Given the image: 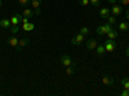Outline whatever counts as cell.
Returning a JSON list of instances; mask_svg holds the SVG:
<instances>
[{"instance_id": "6da1fadb", "label": "cell", "mask_w": 129, "mask_h": 96, "mask_svg": "<svg viewBox=\"0 0 129 96\" xmlns=\"http://www.w3.org/2000/svg\"><path fill=\"white\" fill-rule=\"evenodd\" d=\"M112 29V25H110V24H106V25H100L98 27H97V34L98 35H106L109 31Z\"/></svg>"}, {"instance_id": "7a4b0ae2", "label": "cell", "mask_w": 129, "mask_h": 96, "mask_svg": "<svg viewBox=\"0 0 129 96\" xmlns=\"http://www.w3.org/2000/svg\"><path fill=\"white\" fill-rule=\"evenodd\" d=\"M103 46L106 48V52H112L116 48V42L112 40V39H107L105 43H103Z\"/></svg>"}, {"instance_id": "3957f363", "label": "cell", "mask_w": 129, "mask_h": 96, "mask_svg": "<svg viewBox=\"0 0 129 96\" xmlns=\"http://www.w3.org/2000/svg\"><path fill=\"white\" fill-rule=\"evenodd\" d=\"M59 61H61V64L66 68V66H70V65H74V61H72V59L69 56V55H62L61 57H59Z\"/></svg>"}, {"instance_id": "277c9868", "label": "cell", "mask_w": 129, "mask_h": 96, "mask_svg": "<svg viewBox=\"0 0 129 96\" xmlns=\"http://www.w3.org/2000/svg\"><path fill=\"white\" fill-rule=\"evenodd\" d=\"M21 22H22V14H19V13L13 14L12 18H10V24H12V26H19Z\"/></svg>"}, {"instance_id": "5b68a950", "label": "cell", "mask_w": 129, "mask_h": 96, "mask_svg": "<svg viewBox=\"0 0 129 96\" xmlns=\"http://www.w3.org/2000/svg\"><path fill=\"white\" fill-rule=\"evenodd\" d=\"M28 44H30V39L28 38H22V39L18 40V46L16 47V49L19 52V51H22L25 47H27Z\"/></svg>"}, {"instance_id": "8992f818", "label": "cell", "mask_w": 129, "mask_h": 96, "mask_svg": "<svg viewBox=\"0 0 129 96\" xmlns=\"http://www.w3.org/2000/svg\"><path fill=\"white\" fill-rule=\"evenodd\" d=\"M18 40H19V39H18V38H17V36H16L14 34H12V35H10V36H9V38L7 39V43H8V44H9L10 47L16 48V47L18 46Z\"/></svg>"}, {"instance_id": "52a82bcc", "label": "cell", "mask_w": 129, "mask_h": 96, "mask_svg": "<svg viewBox=\"0 0 129 96\" xmlns=\"http://www.w3.org/2000/svg\"><path fill=\"white\" fill-rule=\"evenodd\" d=\"M84 38H85V35H83V34H78V35H75L72 39H71V43L72 44H75V46H78V44H81L83 42H84Z\"/></svg>"}, {"instance_id": "ba28073f", "label": "cell", "mask_w": 129, "mask_h": 96, "mask_svg": "<svg viewBox=\"0 0 129 96\" xmlns=\"http://www.w3.org/2000/svg\"><path fill=\"white\" fill-rule=\"evenodd\" d=\"M10 26H12V24H10V18H2L0 20V27L2 29H10Z\"/></svg>"}, {"instance_id": "9c48e42d", "label": "cell", "mask_w": 129, "mask_h": 96, "mask_svg": "<svg viewBox=\"0 0 129 96\" xmlns=\"http://www.w3.org/2000/svg\"><path fill=\"white\" fill-rule=\"evenodd\" d=\"M111 13H112L114 16H120V14L123 13V7H121V5L114 4L112 8H111Z\"/></svg>"}, {"instance_id": "30bf717a", "label": "cell", "mask_w": 129, "mask_h": 96, "mask_svg": "<svg viewBox=\"0 0 129 96\" xmlns=\"http://www.w3.org/2000/svg\"><path fill=\"white\" fill-rule=\"evenodd\" d=\"M102 82H103V84H106V86H114V83H115L114 78L109 77V75H103L102 77Z\"/></svg>"}, {"instance_id": "8fae6325", "label": "cell", "mask_w": 129, "mask_h": 96, "mask_svg": "<svg viewBox=\"0 0 129 96\" xmlns=\"http://www.w3.org/2000/svg\"><path fill=\"white\" fill-rule=\"evenodd\" d=\"M106 35H107V38H109V39L116 40V39H117V36H119V33L116 31V29H114V27H112V29H111V30H110Z\"/></svg>"}, {"instance_id": "7c38bea8", "label": "cell", "mask_w": 129, "mask_h": 96, "mask_svg": "<svg viewBox=\"0 0 129 96\" xmlns=\"http://www.w3.org/2000/svg\"><path fill=\"white\" fill-rule=\"evenodd\" d=\"M85 46H87V48L89 49V51H92V49H95V47L97 46H98V43H97V40L95 39H89L88 42H87V44H85Z\"/></svg>"}, {"instance_id": "4fadbf2b", "label": "cell", "mask_w": 129, "mask_h": 96, "mask_svg": "<svg viewBox=\"0 0 129 96\" xmlns=\"http://www.w3.org/2000/svg\"><path fill=\"white\" fill-rule=\"evenodd\" d=\"M110 13H111V10H110L109 8H101V9H100V16H101V18H103V20H106L107 17H109Z\"/></svg>"}, {"instance_id": "5bb4252c", "label": "cell", "mask_w": 129, "mask_h": 96, "mask_svg": "<svg viewBox=\"0 0 129 96\" xmlns=\"http://www.w3.org/2000/svg\"><path fill=\"white\" fill-rule=\"evenodd\" d=\"M95 52H97V55H98L100 57H103L105 53H106L105 46H103V44H102V46H97V47H95Z\"/></svg>"}, {"instance_id": "9a60e30c", "label": "cell", "mask_w": 129, "mask_h": 96, "mask_svg": "<svg viewBox=\"0 0 129 96\" xmlns=\"http://www.w3.org/2000/svg\"><path fill=\"white\" fill-rule=\"evenodd\" d=\"M22 14H23L25 17H28V18H31V17H34V16H35V13H34V9H28L27 7H26V8H23V12H22Z\"/></svg>"}, {"instance_id": "2e32d148", "label": "cell", "mask_w": 129, "mask_h": 96, "mask_svg": "<svg viewBox=\"0 0 129 96\" xmlns=\"http://www.w3.org/2000/svg\"><path fill=\"white\" fill-rule=\"evenodd\" d=\"M117 27H119L120 31H123V33H125V31L129 30V24L126 22V21H123V22H120L119 25H117Z\"/></svg>"}, {"instance_id": "e0dca14e", "label": "cell", "mask_w": 129, "mask_h": 96, "mask_svg": "<svg viewBox=\"0 0 129 96\" xmlns=\"http://www.w3.org/2000/svg\"><path fill=\"white\" fill-rule=\"evenodd\" d=\"M35 29V25L34 24H31V22H27V24H23V31H31V30H34Z\"/></svg>"}, {"instance_id": "ac0fdd59", "label": "cell", "mask_w": 129, "mask_h": 96, "mask_svg": "<svg viewBox=\"0 0 129 96\" xmlns=\"http://www.w3.org/2000/svg\"><path fill=\"white\" fill-rule=\"evenodd\" d=\"M31 5H32V8H34V10L39 9L40 5H41V0H31Z\"/></svg>"}, {"instance_id": "d6986e66", "label": "cell", "mask_w": 129, "mask_h": 96, "mask_svg": "<svg viewBox=\"0 0 129 96\" xmlns=\"http://www.w3.org/2000/svg\"><path fill=\"white\" fill-rule=\"evenodd\" d=\"M106 20H107V22H109L110 25H116V16H114V14H110V16L107 17Z\"/></svg>"}, {"instance_id": "ffe728a7", "label": "cell", "mask_w": 129, "mask_h": 96, "mask_svg": "<svg viewBox=\"0 0 129 96\" xmlns=\"http://www.w3.org/2000/svg\"><path fill=\"white\" fill-rule=\"evenodd\" d=\"M121 84H123L124 88L129 90V77H124V78L121 79Z\"/></svg>"}, {"instance_id": "44dd1931", "label": "cell", "mask_w": 129, "mask_h": 96, "mask_svg": "<svg viewBox=\"0 0 129 96\" xmlns=\"http://www.w3.org/2000/svg\"><path fill=\"white\" fill-rule=\"evenodd\" d=\"M74 73H75V65L66 66V74H67V75H72Z\"/></svg>"}, {"instance_id": "7402d4cb", "label": "cell", "mask_w": 129, "mask_h": 96, "mask_svg": "<svg viewBox=\"0 0 129 96\" xmlns=\"http://www.w3.org/2000/svg\"><path fill=\"white\" fill-rule=\"evenodd\" d=\"M18 4L22 8H26L28 4H31V0H18Z\"/></svg>"}, {"instance_id": "603a6c76", "label": "cell", "mask_w": 129, "mask_h": 96, "mask_svg": "<svg viewBox=\"0 0 129 96\" xmlns=\"http://www.w3.org/2000/svg\"><path fill=\"white\" fill-rule=\"evenodd\" d=\"M80 34H83V35H88V34H89V27L83 26V27L80 29Z\"/></svg>"}, {"instance_id": "cb8c5ba5", "label": "cell", "mask_w": 129, "mask_h": 96, "mask_svg": "<svg viewBox=\"0 0 129 96\" xmlns=\"http://www.w3.org/2000/svg\"><path fill=\"white\" fill-rule=\"evenodd\" d=\"M89 4H90V5H93L94 8H97V7H100L101 0H89Z\"/></svg>"}, {"instance_id": "d4e9b609", "label": "cell", "mask_w": 129, "mask_h": 96, "mask_svg": "<svg viewBox=\"0 0 129 96\" xmlns=\"http://www.w3.org/2000/svg\"><path fill=\"white\" fill-rule=\"evenodd\" d=\"M18 30H19V26H10V31H12V34H17L18 33Z\"/></svg>"}, {"instance_id": "484cf974", "label": "cell", "mask_w": 129, "mask_h": 96, "mask_svg": "<svg viewBox=\"0 0 129 96\" xmlns=\"http://www.w3.org/2000/svg\"><path fill=\"white\" fill-rule=\"evenodd\" d=\"M79 3L81 7H87V5H89V0H79Z\"/></svg>"}, {"instance_id": "4316f807", "label": "cell", "mask_w": 129, "mask_h": 96, "mask_svg": "<svg viewBox=\"0 0 129 96\" xmlns=\"http://www.w3.org/2000/svg\"><path fill=\"white\" fill-rule=\"evenodd\" d=\"M120 95L121 96H129V90H126V88H124L121 92H120Z\"/></svg>"}, {"instance_id": "83f0119b", "label": "cell", "mask_w": 129, "mask_h": 96, "mask_svg": "<svg viewBox=\"0 0 129 96\" xmlns=\"http://www.w3.org/2000/svg\"><path fill=\"white\" fill-rule=\"evenodd\" d=\"M27 22H28V17H25L22 14V22H21V24H27Z\"/></svg>"}, {"instance_id": "f1b7e54d", "label": "cell", "mask_w": 129, "mask_h": 96, "mask_svg": "<svg viewBox=\"0 0 129 96\" xmlns=\"http://www.w3.org/2000/svg\"><path fill=\"white\" fill-rule=\"evenodd\" d=\"M120 2V4H123V5H129V0H119Z\"/></svg>"}, {"instance_id": "f546056e", "label": "cell", "mask_w": 129, "mask_h": 96, "mask_svg": "<svg viewBox=\"0 0 129 96\" xmlns=\"http://www.w3.org/2000/svg\"><path fill=\"white\" fill-rule=\"evenodd\" d=\"M125 16H126V20L129 21V9H126V12H125Z\"/></svg>"}, {"instance_id": "4dcf8cb0", "label": "cell", "mask_w": 129, "mask_h": 96, "mask_svg": "<svg viewBox=\"0 0 129 96\" xmlns=\"http://www.w3.org/2000/svg\"><path fill=\"white\" fill-rule=\"evenodd\" d=\"M107 2L111 3V4H115V3H116V0H107Z\"/></svg>"}, {"instance_id": "1f68e13d", "label": "cell", "mask_w": 129, "mask_h": 96, "mask_svg": "<svg viewBox=\"0 0 129 96\" xmlns=\"http://www.w3.org/2000/svg\"><path fill=\"white\" fill-rule=\"evenodd\" d=\"M125 53H126V56H129V47L126 48V51H125Z\"/></svg>"}, {"instance_id": "d6a6232c", "label": "cell", "mask_w": 129, "mask_h": 96, "mask_svg": "<svg viewBox=\"0 0 129 96\" xmlns=\"http://www.w3.org/2000/svg\"><path fill=\"white\" fill-rule=\"evenodd\" d=\"M3 7V0H0V8Z\"/></svg>"}]
</instances>
